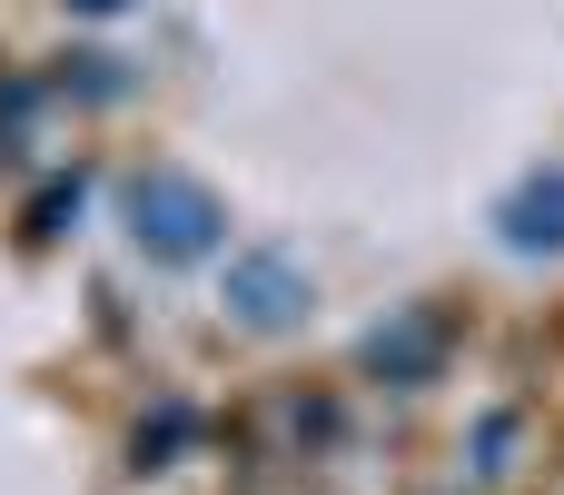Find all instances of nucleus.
<instances>
[{
    "label": "nucleus",
    "mask_w": 564,
    "mask_h": 495,
    "mask_svg": "<svg viewBox=\"0 0 564 495\" xmlns=\"http://www.w3.org/2000/svg\"><path fill=\"white\" fill-rule=\"evenodd\" d=\"M129 238L149 258H208L218 248V198L188 189L178 169H149V179H129Z\"/></svg>",
    "instance_id": "1"
},
{
    "label": "nucleus",
    "mask_w": 564,
    "mask_h": 495,
    "mask_svg": "<svg viewBox=\"0 0 564 495\" xmlns=\"http://www.w3.org/2000/svg\"><path fill=\"white\" fill-rule=\"evenodd\" d=\"M446 357H456V318H446V308H406L397 327L367 337V377H377V387H436Z\"/></svg>",
    "instance_id": "2"
},
{
    "label": "nucleus",
    "mask_w": 564,
    "mask_h": 495,
    "mask_svg": "<svg viewBox=\"0 0 564 495\" xmlns=\"http://www.w3.org/2000/svg\"><path fill=\"white\" fill-rule=\"evenodd\" d=\"M228 308H238L248 327H288V318L307 308V278H297L278 248H258V258H238V268H228Z\"/></svg>",
    "instance_id": "3"
},
{
    "label": "nucleus",
    "mask_w": 564,
    "mask_h": 495,
    "mask_svg": "<svg viewBox=\"0 0 564 495\" xmlns=\"http://www.w3.org/2000/svg\"><path fill=\"white\" fill-rule=\"evenodd\" d=\"M496 228H506L525 258H555V248H564V169H535V179L496 208Z\"/></svg>",
    "instance_id": "4"
},
{
    "label": "nucleus",
    "mask_w": 564,
    "mask_h": 495,
    "mask_svg": "<svg viewBox=\"0 0 564 495\" xmlns=\"http://www.w3.org/2000/svg\"><path fill=\"white\" fill-rule=\"evenodd\" d=\"M198 437H208V417H198V407H178V397H169V407H159V417H139V437H129V456H139V466H178V456H188V446H198Z\"/></svg>",
    "instance_id": "5"
},
{
    "label": "nucleus",
    "mask_w": 564,
    "mask_h": 495,
    "mask_svg": "<svg viewBox=\"0 0 564 495\" xmlns=\"http://www.w3.org/2000/svg\"><path fill=\"white\" fill-rule=\"evenodd\" d=\"M288 437H297L307 456H337V446H347V407H337L327 387H297V397H288Z\"/></svg>",
    "instance_id": "6"
},
{
    "label": "nucleus",
    "mask_w": 564,
    "mask_h": 495,
    "mask_svg": "<svg viewBox=\"0 0 564 495\" xmlns=\"http://www.w3.org/2000/svg\"><path fill=\"white\" fill-rule=\"evenodd\" d=\"M218 456H228V476H238V486H258V466H268V446H258V417H248V407H238V417L218 427Z\"/></svg>",
    "instance_id": "7"
},
{
    "label": "nucleus",
    "mask_w": 564,
    "mask_h": 495,
    "mask_svg": "<svg viewBox=\"0 0 564 495\" xmlns=\"http://www.w3.org/2000/svg\"><path fill=\"white\" fill-rule=\"evenodd\" d=\"M69 218H79V179H50L30 198V238H69Z\"/></svg>",
    "instance_id": "8"
},
{
    "label": "nucleus",
    "mask_w": 564,
    "mask_h": 495,
    "mask_svg": "<svg viewBox=\"0 0 564 495\" xmlns=\"http://www.w3.org/2000/svg\"><path fill=\"white\" fill-rule=\"evenodd\" d=\"M506 456H516V417L496 407V417L476 427V466H466V476H506Z\"/></svg>",
    "instance_id": "9"
},
{
    "label": "nucleus",
    "mask_w": 564,
    "mask_h": 495,
    "mask_svg": "<svg viewBox=\"0 0 564 495\" xmlns=\"http://www.w3.org/2000/svg\"><path fill=\"white\" fill-rule=\"evenodd\" d=\"M59 89H79V99H109V89H119V69H109V60H59Z\"/></svg>",
    "instance_id": "10"
},
{
    "label": "nucleus",
    "mask_w": 564,
    "mask_h": 495,
    "mask_svg": "<svg viewBox=\"0 0 564 495\" xmlns=\"http://www.w3.org/2000/svg\"><path fill=\"white\" fill-rule=\"evenodd\" d=\"M69 10H89V20H109V10H129V0H69Z\"/></svg>",
    "instance_id": "11"
}]
</instances>
